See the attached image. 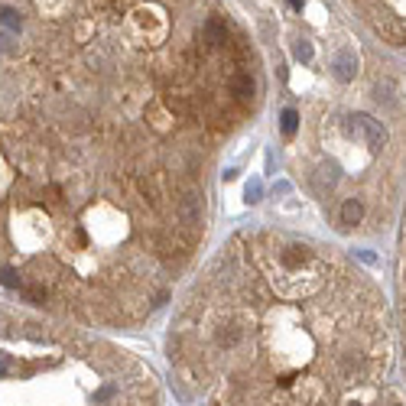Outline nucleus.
<instances>
[{
    "mask_svg": "<svg viewBox=\"0 0 406 406\" xmlns=\"http://www.w3.org/2000/svg\"><path fill=\"white\" fill-rule=\"evenodd\" d=\"M0 406H163V390L140 357L85 325L0 305Z\"/></svg>",
    "mask_w": 406,
    "mask_h": 406,
    "instance_id": "obj_2",
    "label": "nucleus"
},
{
    "mask_svg": "<svg viewBox=\"0 0 406 406\" xmlns=\"http://www.w3.org/2000/svg\"><path fill=\"white\" fill-rule=\"evenodd\" d=\"M393 335H397V371H393V390H397V400L406 406V218H403V234H400L397 319H393Z\"/></svg>",
    "mask_w": 406,
    "mask_h": 406,
    "instance_id": "obj_3",
    "label": "nucleus"
},
{
    "mask_svg": "<svg viewBox=\"0 0 406 406\" xmlns=\"http://www.w3.org/2000/svg\"><path fill=\"white\" fill-rule=\"evenodd\" d=\"M0 94V289L85 329L166 305L205 237V172L260 101L257 59L224 17L186 43L153 10L120 36L72 30Z\"/></svg>",
    "mask_w": 406,
    "mask_h": 406,
    "instance_id": "obj_1",
    "label": "nucleus"
},
{
    "mask_svg": "<svg viewBox=\"0 0 406 406\" xmlns=\"http://www.w3.org/2000/svg\"><path fill=\"white\" fill-rule=\"evenodd\" d=\"M0 23L7 26V30H13V33H17L20 26H23V20H20V13H17V10L4 7V10H0Z\"/></svg>",
    "mask_w": 406,
    "mask_h": 406,
    "instance_id": "obj_4",
    "label": "nucleus"
},
{
    "mask_svg": "<svg viewBox=\"0 0 406 406\" xmlns=\"http://www.w3.org/2000/svg\"><path fill=\"white\" fill-rule=\"evenodd\" d=\"M289 7H293V10H299V7H303V0H289Z\"/></svg>",
    "mask_w": 406,
    "mask_h": 406,
    "instance_id": "obj_5",
    "label": "nucleus"
}]
</instances>
